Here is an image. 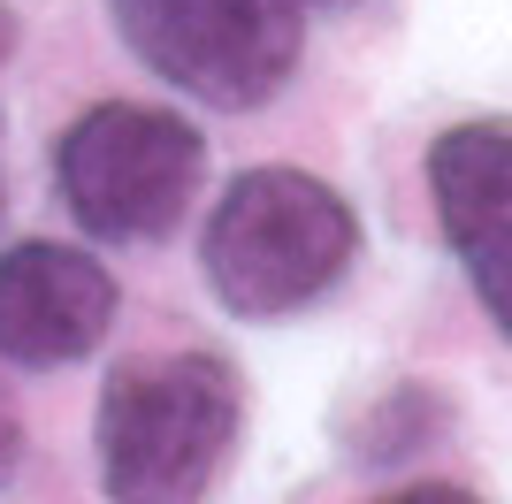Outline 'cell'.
Returning a JSON list of instances; mask_svg holds the SVG:
<instances>
[{
  "label": "cell",
  "mask_w": 512,
  "mask_h": 504,
  "mask_svg": "<svg viewBox=\"0 0 512 504\" xmlns=\"http://www.w3.org/2000/svg\"><path fill=\"white\" fill-rule=\"evenodd\" d=\"M360 252V222L306 168H245L207 214L199 260L237 321H283L337 291Z\"/></svg>",
  "instance_id": "6da1fadb"
},
{
  "label": "cell",
  "mask_w": 512,
  "mask_h": 504,
  "mask_svg": "<svg viewBox=\"0 0 512 504\" xmlns=\"http://www.w3.org/2000/svg\"><path fill=\"white\" fill-rule=\"evenodd\" d=\"M237 375L214 352L130 359L100 390V482L115 504H199L237 443Z\"/></svg>",
  "instance_id": "7a4b0ae2"
},
{
  "label": "cell",
  "mask_w": 512,
  "mask_h": 504,
  "mask_svg": "<svg viewBox=\"0 0 512 504\" xmlns=\"http://www.w3.org/2000/svg\"><path fill=\"white\" fill-rule=\"evenodd\" d=\"M207 176V138L169 107H130L107 100L85 107L54 146V184L77 230L107 245H153L169 237Z\"/></svg>",
  "instance_id": "3957f363"
},
{
  "label": "cell",
  "mask_w": 512,
  "mask_h": 504,
  "mask_svg": "<svg viewBox=\"0 0 512 504\" xmlns=\"http://www.w3.org/2000/svg\"><path fill=\"white\" fill-rule=\"evenodd\" d=\"M123 46L207 107H268L299 69V0H107Z\"/></svg>",
  "instance_id": "277c9868"
},
{
  "label": "cell",
  "mask_w": 512,
  "mask_h": 504,
  "mask_svg": "<svg viewBox=\"0 0 512 504\" xmlns=\"http://www.w3.org/2000/svg\"><path fill=\"white\" fill-rule=\"evenodd\" d=\"M115 329V275L77 245H8L0 252V359L8 367H69L100 352Z\"/></svg>",
  "instance_id": "5b68a950"
},
{
  "label": "cell",
  "mask_w": 512,
  "mask_h": 504,
  "mask_svg": "<svg viewBox=\"0 0 512 504\" xmlns=\"http://www.w3.org/2000/svg\"><path fill=\"white\" fill-rule=\"evenodd\" d=\"M428 191L451 252L497 245L512 237V123H459L428 146Z\"/></svg>",
  "instance_id": "8992f818"
},
{
  "label": "cell",
  "mask_w": 512,
  "mask_h": 504,
  "mask_svg": "<svg viewBox=\"0 0 512 504\" xmlns=\"http://www.w3.org/2000/svg\"><path fill=\"white\" fill-rule=\"evenodd\" d=\"M467 275H474V291H482V306H490V321L512 336V237L467 252Z\"/></svg>",
  "instance_id": "52a82bcc"
},
{
  "label": "cell",
  "mask_w": 512,
  "mask_h": 504,
  "mask_svg": "<svg viewBox=\"0 0 512 504\" xmlns=\"http://www.w3.org/2000/svg\"><path fill=\"white\" fill-rule=\"evenodd\" d=\"M23 466V420H16V398H8V382H0V489L16 482Z\"/></svg>",
  "instance_id": "ba28073f"
},
{
  "label": "cell",
  "mask_w": 512,
  "mask_h": 504,
  "mask_svg": "<svg viewBox=\"0 0 512 504\" xmlns=\"http://www.w3.org/2000/svg\"><path fill=\"white\" fill-rule=\"evenodd\" d=\"M383 504H474V497L451 489V482H421V489H398V497H383Z\"/></svg>",
  "instance_id": "9c48e42d"
},
{
  "label": "cell",
  "mask_w": 512,
  "mask_h": 504,
  "mask_svg": "<svg viewBox=\"0 0 512 504\" xmlns=\"http://www.w3.org/2000/svg\"><path fill=\"white\" fill-rule=\"evenodd\" d=\"M16 31H23V23H16V8H8V0H0V62H8V54H16Z\"/></svg>",
  "instance_id": "30bf717a"
},
{
  "label": "cell",
  "mask_w": 512,
  "mask_h": 504,
  "mask_svg": "<svg viewBox=\"0 0 512 504\" xmlns=\"http://www.w3.org/2000/svg\"><path fill=\"white\" fill-rule=\"evenodd\" d=\"M306 8H352V0H299V16H306Z\"/></svg>",
  "instance_id": "8fae6325"
},
{
  "label": "cell",
  "mask_w": 512,
  "mask_h": 504,
  "mask_svg": "<svg viewBox=\"0 0 512 504\" xmlns=\"http://www.w3.org/2000/svg\"><path fill=\"white\" fill-rule=\"evenodd\" d=\"M0 207H8V184H0Z\"/></svg>",
  "instance_id": "7c38bea8"
}]
</instances>
